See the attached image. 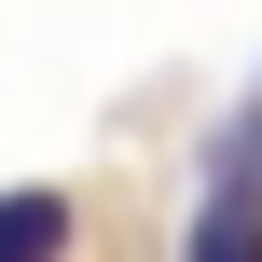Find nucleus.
Here are the masks:
<instances>
[{"label": "nucleus", "mask_w": 262, "mask_h": 262, "mask_svg": "<svg viewBox=\"0 0 262 262\" xmlns=\"http://www.w3.org/2000/svg\"><path fill=\"white\" fill-rule=\"evenodd\" d=\"M193 262H262V193H249V180H221V193H207V221H193Z\"/></svg>", "instance_id": "nucleus-1"}, {"label": "nucleus", "mask_w": 262, "mask_h": 262, "mask_svg": "<svg viewBox=\"0 0 262 262\" xmlns=\"http://www.w3.org/2000/svg\"><path fill=\"white\" fill-rule=\"evenodd\" d=\"M69 249V193H0V262H55Z\"/></svg>", "instance_id": "nucleus-2"}]
</instances>
